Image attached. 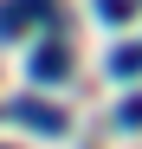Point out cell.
<instances>
[{"label":"cell","instance_id":"cell-1","mask_svg":"<svg viewBox=\"0 0 142 149\" xmlns=\"http://www.w3.org/2000/svg\"><path fill=\"white\" fill-rule=\"evenodd\" d=\"M26 71H32L39 84H58L65 71H71V52H65V45L52 39V45H39V52H32V65H26Z\"/></svg>","mask_w":142,"mask_h":149},{"label":"cell","instance_id":"cell-2","mask_svg":"<svg viewBox=\"0 0 142 149\" xmlns=\"http://www.w3.org/2000/svg\"><path fill=\"white\" fill-rule=\"evenodd\" d=\"M13 117H19V123H32V130H45V136H58V130H65V117H58L52 104H26V97L13 104Z\"/></svg>","mask_w":142,"mask_h":149},{"label":"cell","instance_id":"cell-3","mask_svg":"<svg viewBox=\"0 0 142 149\" xmlns=\"http://www.w3.org/2000/svg\"><path fill=\"white\" fill-rule=\"evenodd\" d=\"M19 33H26V0L0 7V39H19Z\"/></svg>","mask_w":142,"mask_h":149},{"label":"cell","instance_id":"cell-4","mask_svg":"<svg viewBox=\"0 0 142 149\" xmlns=\"http://www.w3.org/2000/svg\"><path fill=\"white\" fill-rule=\"evenodd\" d=\"M110 71H116V78H136V71H142V45H123V52H110Z\"/></svg>","mask_w":142,"mask_h":149},{"label":"cell","instance_id":"cell-5","mask_svg":"<svg viewBox=\"0 0 142 149\" xmlns=\"http://www.w3.org/2000/svg\"><path fill=\"white\" fill-rule=\"evenodd\" d=\"M116 123H123V130H142V91L129 97V104H123V110H116Z\"/></svg>","mask_w":142,"mask_h":149},{"label":"cell","instance_id":"cell-6","mask_svg":"<svg viewBox=\"0 0 142 149\" xmlns=\"http://www.w3.org/2000/svg\"><path fill=\"white\" fill-rule=\"evenodd\" d=\"M97 13H103V19H123V13H129V0H97Z\"/></svg>","mask_w":142,"mask_h":149}]
</instances>
